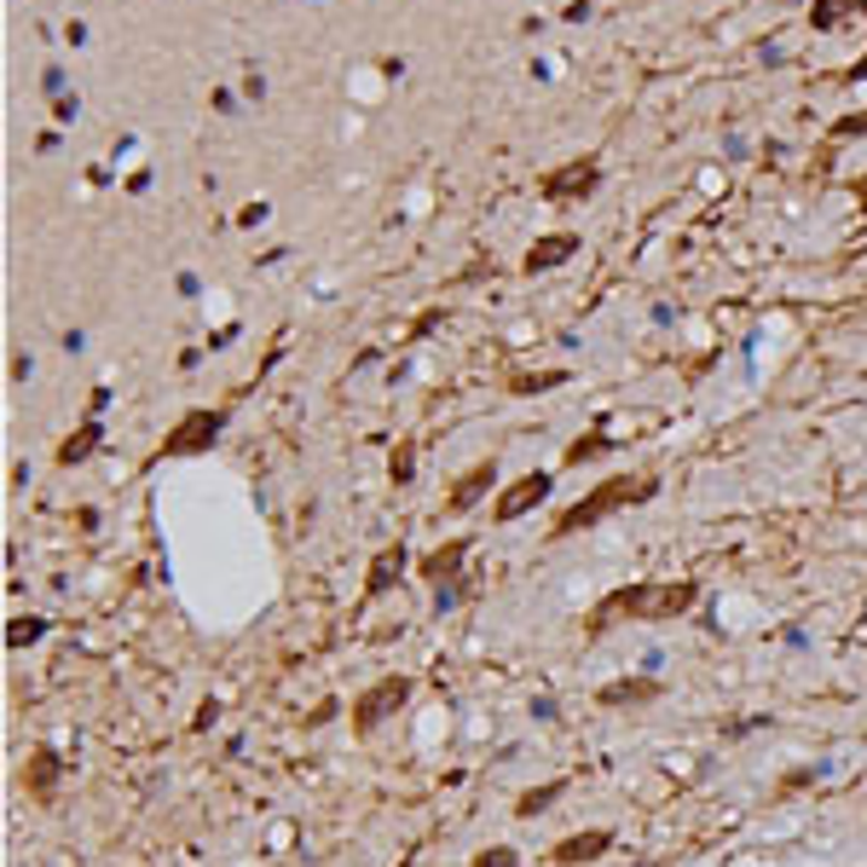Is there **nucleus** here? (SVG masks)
Masks as SVG:
<instances>
[{
	"instance_id": "obj_1",
	"label": "nucleus",
	"mask_w": 867,
	"mask_h": 867,
	"mask_svg": "<svg viewBox=\"0 0 867 867\" xmlns=\"http://www.w3.org/2000/svg\"><path fill=\"white\" fill-rule=\"evenodd\" d=\"M694 602H700V584L694 578L630 584V591H614V596L596 607V625H607V619H682Z\"/></svg>"
},
{
	"instance_id": "obj_2",
	"label": "nucleus",
	"mask_w": 867,
	"mask_h": 867,
	"mask_svg": "<svg viewBox=\"0 0 867 867\" xmlns=\"http://www.w3.org/2000/svg\"><path fill=\"white\" fill-rule=\"evenodd\" d=\"M643 498H654V480H648V474H636V480H607V487H596L584 503H573L567 515L555 521V532H584V526H596L602 515H614V509H625V503H643Z\"/></svg>"
},
{
	"instance_id": "obj_3",
	"label": "nucleus",
	"mask_w": 867,
	"mask_h": 867,
	"mask_svg": "<svg viewBox=\"0 0 867 867\" xmlns=\"http://www.w3.org/2000/svg\"><path fill=\"white\" fill-rule=\"evenodd\" d=\"M405 694H411V682H405V677H382L376 688H365V694H359V706H353V723H359V729H376L394 706H405Z\"/></svg>"
},
{
	"instance_id": "obj_4",
	"label": "nucleus",
	"mask_w": 867,
	"mask_h": 867,
	"mask_svg": "<svg viewBox=\"0 0 867 867\" xmlns=\"http://www.w3.org/2000/svg\"><path fill=\"white\" fill-rule=\"evenodd\" d=\"M544 498H550V474H526V480H515V487L498 498L492 515H498V521H515V515H526V509L544 503Z\"/></svg>"
},
{
	"instance_id": "obj_5",
	"label": "nucleus",
	"mask_w": 867,
	"mask_h": 867,
	"mask_svg": "<svg viewBox=\"0 0 867 867\" xmlns=\"http://www.w3.org/2000/svg\"><path fill=\"white\" fill-rule=\"evenodd\" d=\"M607 845H614V833H602V827H596V833H573V838H561V845H555V861H561V867H573V861H596Z\"/></svg>"
},
{
	"instance_id": "obj_6",
	"label": "nucleus",
	"mask_w": 867,
	"mask_h": 867,
	"mask_svg": "<svg viewBox=\"0 0 867 867\" xmlns=\"http://www.w3.org/2000/svg\"><path fill=\"white\" fill-rule=\"evenodd\" d=\"M463 555H469V539H451L446 550H433V555L422 561V573H428L433 584H446V578H457V567H463Z\"/></svg>"
},
{
	"instance_id": "obj_7",
	"label": "nucleus",
	"mask_w": 867,
	"mask_h": 867,
	"mask_svg": "<svg viewBox=\"0 0 867 867\" xmlns=\"http://www.w3.org/2000/svg\"><path fill=\"white\" fill-rule=\"evenodd\" d=\"M215 428H220L215 417H197V422L180 428V440H168L163 451H168V457H174V451H197V446H209V440H215Z\"/></svg>"
},
{
	"instance_id": "obj_8",
	"label": "nucleus",
	"mask_w": 867,
	"mask_h": 867,
	"mask_svg": "<svg viewBox=\"0 0 867 867\" xmlns=\"http://www.w3.org/2000/svg\"><path fill=\"white\" fill-rule=\"evenodd\" d=\"M399 567H405V550L394 544L388 555H376V573H370V584H365V591H370V596H382V591H388V584L399 578Z\"/></svg>"
},
{
	"instance_id": "obj_9",
	"label": "nucleus",
	"mask_w": 867,
	"mask_h": 867,
	"mask_svg": "<svg viewBox=\"0 0 867 867\" xmlns=\"http://www.w3.org/2000/svg\"><path fill=\"white\" fill-rule=\"evenodd\" d=\"M659 694V682H619V688H607V706H636V700H654Z\"/></svg>"
},
{
	"instance_id": "obj_10",
	"label": "nucleus",
	"mask_w": 867,
	"mask_h": 867,
	"mask_svg": "<svg viewBox=\"0 0 867 867\" xmlns=\"http://www.w3.org/2000/svg\"><path fill=\"white\" fill-rule=\"evenodd\" d=\"M487 487H492V463H487V469H474V474L463 480V487L451 492V509H469V503H474L480 492H487Z\"/></svg>"
},
{
	"instance_id": "obj_11",
	"label": "nucleus",
	"mask_w": 867,
	"mask_h": 867,
	"mask_svg": "<svg viewBox=\"0 0 867 867\" xmlns=\"http://www.w3.org/2000/svg\"><path fill=\"white\" fill-rule=\"evenodd\" d=\"M555 793H561V786H539V793H526L515 809H521V815H539V809H550V798H555Z\"/></svg>"
},
{
	"instance_id": "obj_12",
	"label": "nucleus",
	"mask_w": 867,
	"mask_h": 867,
	"mask_svg": "<svg viewBox=\"0 0 867 867\" xmlns=\"http://www.w3.org/2000/svg\"><path fill=\"white\" fill-rule=\"evenodd\" d=\"M474 867H515V850H492V856H480Z\"/></svg>"
}]
</instances>
